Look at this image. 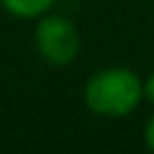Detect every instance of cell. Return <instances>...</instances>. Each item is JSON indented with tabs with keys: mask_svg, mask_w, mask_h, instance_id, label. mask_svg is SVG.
Returning <instances> with one entry per match:
<instances>
[{
	"mask_svg": "<svg viewBox=\"0 0 154 154\" xmlns=\"http://www.w3.org/2000/svg\"><path fill=\"white\" fill-rule=\"evenodd\" d=\"M144 99L142 79L128 67H106L89 77L84 87V103L96 116L125 118Z\"/></svg>",
	"mask_w": 154,
	"mask_h": 154,
	"instance_id": "6da1fadb",
	"label": "cell"
},
{
	"mask_svg": "<svg viewBox=\"0 0 154 154\" xmlns=\"http://www.w3.org/2000/svg\"><path fill=\"white\" fill-rule=\"evenodd\" d=\"M36 46L46 63L70 65L79 53V31L65 17H46L36 26Z\"/></svg>",
	"mask_w": 154,
	"mask_h": 154,
	"instance_id": "7a4b0ae2",
	"label": "cell"
},
{
	"mask_svg": "<svg viewBox=\"0 0 154 154\" xmlns=\"http://www.w3.org/2000/svg\"><path fill=\"white\" fill-rule=\"evenodd\" d=\"M2 5L17 17H38L53 5V0H2Z\"/></svg>",
	"mask_w": 154,
	"mask_h": 154,
	"instance_id": "3957f363",
	"label": "cell"
},
{
	"mask_svg": "<svg viewBox=\"0 0 154 154\" xmlns=\"http://www.w3.org/2000/svg\"><path fill=\"white\" fill-rule=\"evenodd\" d=\"M144 144H147V149L149 152H154V116L147 120V125H144Z\"/></svg>",
	"mask_w": 154,
	"mask_h": 154,
	"instance_id": "277c9868",
	"label": "cell"
},
{
	"mask_svg": "<svg viewBox=\"0 0 154 154\" xmlns=\"http://www.w3.org/2000/svg\"><path fill=\"white\" fill-rule=\"evenodd\" d=\"M142 84H144V99H147L149 103H154V72H149V77H147Z\"/></svg>",
	"mask_w": 154,
	"mask_h": 154,
	"instance_id": "5b68a950",
	"label": "cell"
}]
</instances>
